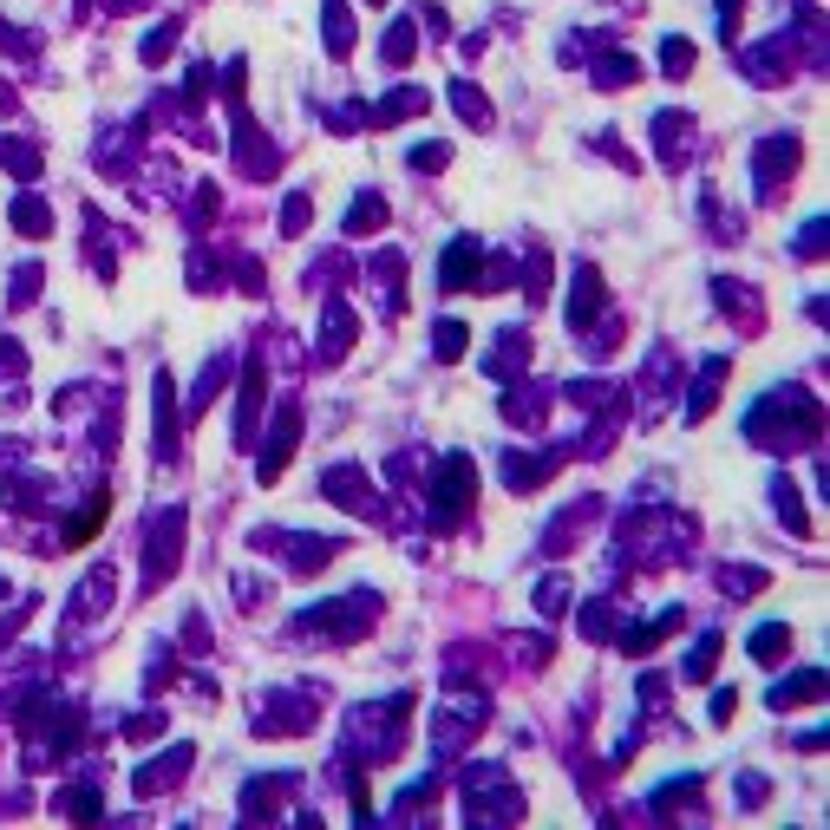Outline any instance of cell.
<instances>
[{
	"label": "cell",
	"instance_id": "1",
	"mask_svg": "<svg viewBox=\"0 0 830 830\" xmlns=\"http://www.w3.org/2000/svg\"><path fill=\"white\" fill-rule=\"evenodd\" d=\"M818 400H805L798 386H778V393H765L753 418H746V438L765 445V452H798V445H811L818 438Z\"/></svg>",
	"mask_w": 830,
	"mask_h": 830
},
{
	"label": "cell",
	"instance_id": "2",
	"mask_svg": "<svg viewBox=\"0 0 830 830\" xmlns=\"http://www.w3.org/2000/svg\"><path fill=\"white\" fill-rule=\"evenodd\" d=\"M406 719H413V693H393L386 706H353L346 746H353L366 765H386L400 746H406Z\"/></svg>",
	"mask_w": 830,
	"mask_h": 830
},
{
	"label": "cell",
	"instance_id": "3",
	"mask_svg": "<svg viewBox=\"0 0 830 830\" xmlns=\"http://www.w3.org/2000/svg\"><path fill=\"white\" fill-rule=\"evenodd\" d=\"M380 615V595L373 589H353L341 602H321V609H308L301 615V634H321V641H360L366 627Z\"/></svg>",
	"mask_w": 830,
	"mask_h": 830
},
{
	"label": "cell",
	"instance_id": "4",
	"mask_svg": "<svg viewBox=\"0 0 830 830\" xmlns=\"http://www.w3.org/2000/svg\"><path fill=\"white\" fill-rule=\"evenodd\" d=\"M465 818L471 824H510V818H523V798L510 791V778L497 765H471L465 771Z\"/></svg>",
	"mask_w": 830,
	"mask_h": 830
},
{
	"label": "cell",
	"instance_id": "5",
	"mask_svg": "<svg viewBox=\"0 0 830 830\" xmlns=\"http://www.w3.org/2000/svg\"><path fill=\"white\" fill-rule=\"evenodd\" d=\"M177 562H184V510L170 504V510H157L151 530H144V589H164V582L177 575Z\"/></svg>",
	"mask_w": 830,
	"mask_h": 830
},
{
	"label": "cell",
	"instance_id": "6",
	"mask_svg": "<svg viewBox=\"0 0 830 830\" xmlns=\"http://www.w3.org/2000/svg\"><path fill=\"white\" fill-rule=\"evenodd\" d=\"M471 497H478V465L465 458V452H452L445 458V471H438V485H432V523H465V510H471Z\"/></svg>",
	"mask_w": 830,
	"mask_h": 830
},
{
	"label": "cell",
	"instance_id": "7",
	"mask_svg": "<svg viewBox=\"0 0 830 830\" xmlns=\"http://www.w3.org/2000/svg\"><path fill=\"white\" fill-rule=\"evenodd\" d=\"M314 726V693H269L256 706V733H276V739H294Z\"/></svg>",
	"mask_w": 830,
	"mask_h": 830
},
{
	"label": "cell",
	"instance_id": "8",
	"mask_svg": "<svg viewBox=\"0 0 830 830\" xmlns=\"http://www.w3.org/2000/svg\"><path fill=\"white\" fill-rule=\"evenodd\" d=\"M478 269H485V242H478V236H458V242L445 249V262H438V288H445V294L478 288Z\"/></svg>",
	"mask_w": 830,
	"mask_h": 830
},
{
	"label": "cell",
	"instance_id": "9",
	"mask_svg": "<svg viewBox=\"0 0 830 830\" xmlns=\"http://www.w3.org/2000/svg\"><path fill=\"white\" fill-rule=\"evenodd\" d=\"M294 445H301V413H294V406H281V413H276V438L262 445V465H256V478H262V485H276L281 471H288Z\"/></svg>",
	"mask_w": 830,
	"mask_h": 830
},
{
	"label": "cell",
	"instance_id": "10",
	"mask_svg": "<svg viewBox=\"0 0 830 830\" xmlns=\"http://www.w3.org/2000/svg\"><path fill=\"white\" fill-rule=\"evenodd\" d=\"M753 170H759V197H771L791 170H798V138L791 132H778V138L759 144V157H753Z\"/></svg>",
	"mask_w": 830,
	"mask_h": 830
},
{
	"label": "cell",
	"instance_id": "11",
	"mask_svg": "<svg viewBox=\"0 0 830 830\" xmlns=\"http://www.w3.org/2000/svg\"><path fill=\"white\" fill-rule=\"evenodd\" d=\"M301 778L294 771H276V778H249V791H242V818L256 824V818H276V811H288V791H294Z\"/></svg>",
	"mask_w": 830,
	"mask_h": 830
},
{
	"label": "cell",
	"instance_id": "12",
	"mask_svg": "<svg viewBox=\"0 0 830 830\" xmlns=\"http://www.w3.org/2000/svg\"><path fill=\"white\" fill-rule=\"evenodd\" d=\"M321 497H328V504H341V510L373 517V490H366V471H360V465H334V471L321 478Z\"/></svg>",
	"mask_w": 830,
	"mask_h": 830
},
{
	"label": "cell",
	"instance_id": "13",
	"mask_svg": "<svg viewBox=\"0 0 830 830\" xmlns=\"http://www.w3.org/2000/svg\"><path fill=\"white\" fill-rule=\"evenodd\" d=\"M118 602V575L112 569H92L85 582H79V595L66 602V622H92V615H105Z\"/></svg>",
	"mask_w": 830,
	"mask_h": 830
},
{
	"label": "cell",
	"instance_id": "14",
	"mask_svg": "<svg viewBox=\"0 0 830 830\" xmlns=\"http://www.w3.org/2000/svg\"><path fill=\"white\" fill-rule=\"evenodd\" d=\"M197 759V746H170L164 759L138 765V798H157V791H170V785H184V771Z\"/></svg>",
	"mask_w": 830,
	"mask_h": 830
},
{
	"label": "cell",
	"instance_id": "15",
	"mask_svg": "<svg viewBox=\"0 0 830 830\" xmlns=\"http://www.w3.org/2000/svg\"><path fill=\"white\" fill-rule=\"evenodd\" d=\"M353 328H360V321H353V308H346V301H328V308H321V341H314L321 366H334L346 346H353Z\"/></svg>",
	"mask_w": 830,
	"mask_h": 830
},
{
	"label": "cell",
	"instance_id": "16",
	"mask_svg": "<svg viewBox=\"0 0 830 830\" xmlns=\"http://www.w3.org/2000/svg\"><path fill=\"white\" fill-rule=\"evenodd\" d=\"M556 458H562V452H510V458H504V485H510V490L550 485V478H556Z\"/></svg>",
	"mask_w": 830,
	"mask_h": 830
},
{
	"label": "cell",
	"instance_id": "17",
	"mask_svg": "<svg viewBox=\"0 0 830 830\" xmlns=\"http://www.w3.org/2000/svg\"><path fill=\"white\" fill-rule=\"evenodd\" d=\"M425 105H432L425 85H400V92H386L380 105H366V125H406V118H418Z\"/></svg>",
	"mask_w": 830,
	"mask_h": 830
},
{
	"label": "cell",
	"instance_id": "18",
	"mask_svg": "<svg viewBox=\"0 0 830 830\" xmlns=\"http://www.w3.org/2000/svg\"><path fill=\"white\" fill-rule=\"evenodd\" d=\"M595 314H602V276H595V269H575V288H569V328L582 334V328H595Z\"/></svg>",
	"mask_w": 830,
	"mask_h": 830
},
{
	"label": "cell",
	"instance_id": "19",
	"mask_svg": "<svg viewBox=\"0 0 830 830\" xmlns=\"http://www.w3.org/2000/svg\"><path fill=\"white\" fill-rule=\"evenodd\" d=\"M523 360H530V334H523V328H510V334H497L485 373H490V380H517V373H523Z\"/></svg>",
	"mask_w": 830,
	"mask_h": 830
},
{
	"label": "cell",
	"instance_id": "20",
	"mask_svg": "<svg viewBox=\"0 0 830 830\" xmlns=\"http://www.w3.org/2000/svg\"><path fill=\"white\" fill-rule=\"evenodd\" d=\"M151 400H157V458H177V386H170V373H157Z\"/></svg>",
	"mask_w": 830,
	"mask_h": 830
},
{
	"label": "cell",
	"instance_id": "21",
	"mask_svg": "<svg viewBox=\"0 0 830 830\" xmlns=\"http://www.w3.org/2000/svg\"><path fill=\"white\" fill-rule=\"evenodd\" d=\"M386 216H393V209H386L380 190H360L353 209H346V236H373V229H386Z\"/></svg>",
	"mask_w": 830,
	"mask_h": 830
},
{
	"label": "cell",
	"instance_id": "22",
	"mask_svg": "<svg viewBox=\"0 0 830 830\" xmlns=\"http://www.w3.org/2000/svg\"><path fill=\"white\" fill-rule=\"evenodd\" d=\"M719 386H726V360L713 353V360L699 366V386H693V400H687V418H693V425H699V418L713 413V400H719Z\"/></svg>",
	"mask_w": 830,
	"mask_h": 830
},
{
	"label": "cell",
	"instance_id": "23",
	"mask_svg": "<svg viewBox=\"0 0 830 830\" xmlns=\"http://www.w3.org/2000/svg\"><path fill=\"white\" fill-rule=\"evenodd\" d=\"M811 699H824V674L811 667V674H798V681H778L771 687V706L785 713V706H811Z\"/></svg>",
	"mask_w": 830,
	"mask_h": 830
},
{
	"label": "cell",
	"instance_id": "24",
	"mask_svg": "<svg viewBox=\"0 0 830 830\" xmlns=\"http://www.w3.org/2000/svg\"><path fill=\"white\" fill-rule=\"evenodd\" d=\"M53 811H60V818H79V824H92V818L105 811V798H98V785H72V791L53 798Z\"/></svg>",
	"mask_w": 830,
	"mask_h": 830
},
{
	"label": "cell",
	"instance_id": "25",
	"mask_svg": "<svg viewBox=\"0 0 830 830\" xmlns=\"http://www.w3.org/2000/svg\"><path fill=\"white\" fill-rule=\"evenodd\" d=\"M321 20H328V53L346 60V53H353V20H346V0H321Z\"/></svg>",
	"mask_w": 830,
	"mask_h": 830
},
{
	"label": "cell",
	"instance_id": "26",
	"mask_svg": "<svg viewBox=\"0 0 830 830\" xmlns=\"http://www.w3.org/2000/svg\"><path fill=\"white\" fill-rule=\"evenodd\" d=\"M0 164L20 177V184H33L40 177V144H27V138H0Z\"/></svg>",
	"mask_w": 830,
	"mask_h": 830
},
{
	"label": "cell",
	"instance_id": "27",
	"mask_svg": "<svg viewBox=\"0 0 830 830\" xmlns=\"http://www.w3.org/2000/svg\"><path fill=\"white\" fill-rule=\"evenodd\" d=\"M654 138H661V157H667V164H681V157H687V118H681V112H661V118H654Z\"/></svg>",
	"mask_w": 830,
	"mask_h": 830
},
{
	"label": "cell",
	"instance_id": "28",
	"mask_svg": "<svg viewBox=\"0 0 830 830\" xmlns=\"http://www.w3.org/2000/svg\"><path fill=\"white\" fill-rule=\"evenodd\" d=\"M222 386H229V353H216V360L204 366V380H197V393H190V418H204V406L222 393Z\"/></svg>",
	"mask_w": 830,
	"mask_h": 830
},
{
	"label": "cell",
	"instance_id": "29",
	"mask_svg": "<svg viewBox=\"0 0 830 830\" xmlns=\"http://www.w3.org/2000/svg\"><path fill=\"white\" fill-rule=\"evenodd\" d=\"M452 105H458V118H465V125H478V132L490 125V98L471 85V79H458V85H452Z\"/></svg>",
	"mask_w": 830,
	"mask_h": 830
},
{
	"label": "cell",
	"instance_id": "30",
	"mask_svg": "<svg viewBox=\"0 0 830 830\" xmlns=\"http://www.w3.org/2000/svg\"><path fill=\"white\" fill-rule=\"evenodd\" d=\"M719 647H726L719 634H699V647L687 654V674H681V681H693V687H706V681H713V667H719Z\"/></svg>",
	"mask_w": 830,
	"mask_h": 830
},
{
	"label": "cell",
	"instance_id": "31",
	"mask_svg": "<svg viewBox=\"0 0 830 830\" xmlns=\"http://www.w3.org/2000/svg\"><path fill=\"white\" fill-rule=\"evenodd\" d=\"M785 654H791V622H771V627H759V634H753V661H765V667H771V661H785Z\"/></svg>",
	"mask_w": 830,
	"mask_h": 830
},
{
	"label": "cell",
	"instance_id": "32",
	"mask_svg": "<svg viewBox=\"0 0 830 830\" xmlns=\"http://www.w3.org/2000/svg\"><path fill=\"white\" fill-rule=\"evenodd\" d=\"M693 798H699V778H674V785H661V791L647 798V811L667 818V811H681V805H693Z\"/></svg>",
	"mask_w": 830,
	"mask_h": 830
},
{
	"label": "cell",
	"instance_id": "33",
	"mask_svg": "<svg viewBox=\"0 0 830 830\" xmlns=\"http://www.w3.org/2000/svg\"><path fill=\"white\" fill-rule=\"evenodd\" d=\"M380 53H386V66H406V60L418 53V20H393V33H386Z\"/></svg>",
	"mask_w": 830,
	"mask_h": 830
},
{
	"label": "cell",
	"instance_id": "34",
	"mask_svg": "<svg viewBox=\"0 0 830 830\" xmlns=\"http://www.w3.org/2000/svg\"><path fill=\"white\" fill-rule=\"evenodd\" d=\"M13 229H20V236H33V242H40V236H46V229H53V209L40 204V197H20V204H13Z\"/></svg>",
	"mask_w": 830,
	"mask_h": 830
},
{
	"label": "cell",
	"instance_id": "35",
	"mask_svg": "<svg viewBox=\"0 0 830 830\" xmlns=\"http://www.w3.org/2000/svg\"><path fill=\"white\" fill-rule=\"evenodd\" d=\"M177 33H184V20H164V27H151V33H144V66H164V60L177 53Z\"/></svg>",
	"mask_w": 830,
	"mask_h": 830
},
{
	"label": "cell",
	"instance_id": "36",
	"mask_svg": "<svg viewBox=\"0 0 830 830\" xmlns=\"http://www.w3.org/2000/svg\"><path fill=\"white\" fill-rule=\"evenodd\" d=\"M771 504H778V510H785V523H791V530H798V537H805V530H811V523H805V504H798V490H791V478H771Z\"/></svg>",
	"mask_w": 830,
	"mask_h": 830
},
{
	"label": "cell",
	"instance_id": "37",
	"mask_svg": "<svg viewBox=\"0 0 830 830\" xmlns=\"http://www.w3.org/2000/svg\"><path fill=\"white\" fill-rule=\"evenodd\" d=\"M661 72H667V79H687L693 72V40H681V33L661 40Z\"/></svg>",
	"mask_w": 830,
	"mask_h": 830
},
{
	"label": "cell",
	"instance_id": "38",
	"mask_svg": "<svg viewBox=\"0 0 830 830\" xmlns=\"http://www.w3.org/2000/svg\"><path fill=\"white\" fill-rule=\"evenodd\" d=\"M33 294H40V262H20V269H13V288H7V308H27Z\"/></svg>",
	"mask_w": 830,
	"mask_h": 830
},
{
	"label": "cell",
	"instance_id": "39",
	"mask_svg": "<svg viewBox=\"0 0 830 830\" xmlns=\"http://www.w3.org/2000/svg\"><path fill=\"white\" fill-rule=\"evenodd\" d=\"M627 79H641V60H627V53H609L595 66V85H627Z\"/></svg>",
	"mask_w": 830,
	"mask_h": 830
},
{
	"label": "cell",
	"instance_id": "40",
	"mask_svg": "<svg viewBox=\"0 0 830 830\" xmlns=\"http://www.w3.org/2000/svg\"><path fill=\"white\" fill-rule=\"evenodd\" d=\"M432 346H438V360H458V353L471 346V334H465V321H438V334H432Z\"/></svg>",
	"mask_w": 830,
	"mask_h": 830
},
{
	"label": "cell",
	"instance_id": "41",
	"mask_svg": "<svg viewBox=\"0 0 830 830\" xmlns=\"http://www.w3.org/2000/svg\"><path fill=\"white\" fill-rule=\"evenodd\" d=\"M308 216H314V209H308V190H294V197L281 204V236H301V229H308Z\"/></svg>",
	"mask_w": 830,
	"mask_h": 830
},
{
	"label": "cell",
	"instance_id": "42",
	"mask_svg": "<svg viewBox=\"0 0 830 830\" xmlns=\"http://www.w3.org/2000/svg\"><path fill=\"white\" fill-rule=\"evenodd\" d=\"M445 164H452V144H413V170H445Z\"/></svg>",
	"mask_w": 830,
	"mask_h": 830
},
{
	"label": "cell",
	"instance_id": "43",
	"mask_svg": "<svg viewBox=\"0 0 830 830\" xmlns=\"http://www.w3.org/2000/svg\"><path fill=\"white\" fill-rule=\"evenodd\" d=\"M537 609H543V615H562V609H569V582H562V575H550V582L537 589Z\"/></svg>",
	"mask_w": 830,
	"mask_h": 830
},
{
	"label": "cell",
	"instance_id": "44",
	"mask_svg": "<svg viewBox=\"0 0 830 830\" xmlns=\"http://www.w3.org/2000/svg\"><path fill=\"white\" fill-rule=\"evenodd\" d=\"M719 582H726V595H759V589H765V575H759V569H726Z\"/></svg>",
	"mask_w": 830,
	"mask_h": 830
},
{
	"label": "cell",
	"instance_id": "45",
	"mask_svg": "<svg viewBox=\"0 0 830 830\" xmlns=\"http://www.w3.org/2000/svg\"><path fill=\"white\" fill-rule=\"evenodd\" d=\"M20 373H27V353L13 341H0V380H20Z\"/></svg>",
	"mask_w": 830,
	"mask_h": 830
},
{
	"label": "cell",
	"instance_id": "46",
	"mask_svg": "<svg viewBox=\"0 0 830 830\" xmlns=\"http://www.w3.org/2000/svg\"><path fill=\"white\" fill-rule=\"evenodd\" d=\"M765 805V778L759 771H746V785H739V811H759Z\"/></svg>",
	"mask_w": 830,
	"mask_h": 830
},
{
	"label": "cell",
	"instance_id": "47",
	"mask_svg": "<svg viewBox=\"0 0 830 830\" xmlns=\"http://www.w3.org/2000/svg\"><path fill=\"white\" fill-rule=\"evenodd\" d=\"M818 249H824V216H818V222L798 236V256H805V262H818Z\"/></svg>",
	"mask_w": 830,
	"mask_h": 830
},
{
	"label": "cell",
	"instance_id": "48",
	"mask_svg": "<svg viewBox=\"0 0 830 830\" xmlns=\"http://www.w3.org/2000/svg\"><path fill=\"white\" fill-rule=\"evenodd\" d=\"M733 713H739V693L726 687V693H713V719H719V726H726V719H733Z\"/></svg>",
	"mask_w": 830,
	"mask_h": 830
},
{
	"label": "cell",
	"instance_id": "49",
	"mask_svg": "<svg viewBox=\"0 0 830 830\" xmlns=\"http://www.w3.org/2000/svg\"><path fill=\"white\" fill-rule=\"evenodd\" d=\"M0 112H13V85H0Z\"/></svg>",
	"mask_w": 830,
	"mask_h": 830
},
{
	"label": "cell",
	"instance_id": "50",
	"mask_svg": "<svg viewBox=\"0 0 830 830\" xmlns=\"http://www.w3.org/2000/svg\"><path fill=\"white\" fill-rule=\"evenodd\" d=\"M366 7H386V0H366Z\"/></svg>",
	"mask_w": 830,
	"mask_h": 830
}]
</instances>
